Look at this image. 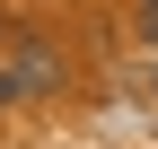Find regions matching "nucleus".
<instances>
[{
  "mask_svg": "<svg viewBox=\"0 0 158 149\" xmlns=\"http://www.w3.org/2000/svg\"><path fill=\"white\" fill-rule=\"evenodd\" d=\"M44 88H62V53H53L44 35H27V44H9V53H0V105L44 97Z\"/></svg>",
  "mask_w": 158,
  "mask_h": 149,
  "instance_id": "nucleus-1",
  "label": "nucleus"
},
{
  "mask_svg": "<svg viewBox=\"0 0 158 149\" xmlns=\"http://www.w3.org/2000/svg\"><path fill=\"white\" fill-rule=\"evenodd\" d=\"M141 26H149V35H158V0H141Z\"/></svg>",
  "mask_w": 158,
  "mask_h": 149,
  "instance_id": "nucleus-2",
  "label": "nucleus"
}]
</instances>
